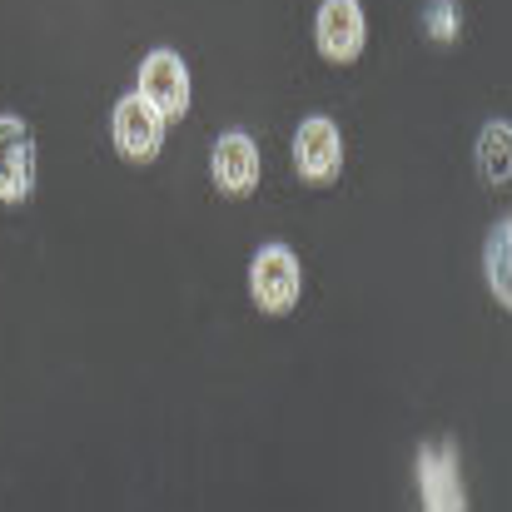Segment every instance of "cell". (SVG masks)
<instances>
[{"label":"cell","mask_w":512,"mask_h":512,"mask_svg":"<svg viewBox=\"0 0 512 512\" xmlns=\"http://www.w3.org/2000/svg\"><path fill=\"white\" fill-rule=\"evenodd\" d=\"M299 284H304L299 259H294L284 244H269V249H259V254H254L249 289H254V304H259L264 314H284V309H294Z\"/></svg>","instance_id":"6da1fadb"},{"label":"cell","mask_w":512,"mask_h":512,"mask_svg":"<svg viewBox=\"0 0 512 512\" xmlns=\"http://www.w3.org/2000/svg\"><path fill=\"white\" fill-rule=\"evenodd\" d=\"M160 140H165V115L145 95H130L115 105V145L125 160H155Z\"/></svg>","instance_id":"7a4b0ae2"},{"label":"cell","mask_w":512,"mask_h":512,"mask_svg":"<svg viewBox=\"0 0 512 512\" xmlns=\"http://www.w3.org/2000/svg\"><path fill=\"white\" fill-rule=\"evenodd\" d=\"M35 184V145L15 115H0V204H20Z\"/></svg>","instance_id":"3957f363"},{"label":"cell","mask_w":512,"mask_h":512,"mask_svg":"<svg viewBox=\"0 0 512 512\" xmlns=\"http://www.w3.org/2000/svg\"><path fill=\"white\" fill-rule=\"evenodd\" d=\"M140 95L165 115L179 120L189 110V75H184V60L174 50H155L145 65H140Z\"/></svg>","instance_id":"277c9868"},{"label":"cell","mask_w":512,"mask_h":512,"mask_svg":"<svg viewBox=\"0 0 512 512\" xmlns=\"http://www.w3.org/2000/svg\"><path fill=\"white\" fill-rule=\"evenodd\" d=\"M294 160H299V174L314 179V184H329L343 165V140L334 120H304L299 135H294Z\"/></svg>","instance_id":"5b68a950"},{"label":"cell","mask_w":512,"mask_h":512,"mask_svg":"<svg viewBox=\"0 0 512 512\" xmlns=\"http://www.w3.org/2000/svg\"><path fill=\"white\" fill-rule=\"evenodd\" d=\"M319 50L329 60H339V65H348L363 50V10H358V0H324V10H319Z\"/></svg>","instance_id":"8992f818"},{"label":"cell","mask_w":512,"mask_h":512,"mask_svg":"<svg viewBox=\"0 0 512 512\" xmlns=\"http://www.w3.org/2000/svg\"><path fill=\"white\" fill-rule=\"evenodd\" d=\"M214 184L224 194H249L259 184V150L249 135H224L214 145Z\"/></svg>","instance_id":"52a82bcc"},{"label":"cell","mask_w":512,"mask_h":512,"mask_svg":"<svg viewBox=\"0 0 512 512\" xmlns=\"http://www.w3.org/2000/svg\"><path fill=\"white\" fill-rule=\"evenodd\" d=\"M418 483H423L428 508H438V512L463 508V488H458V468H453V453L448 448H433V453L418 458Z\"/></svg>","instance_id":"ba28073f"},{"label":"cell","mask_w":512,"mask_h":512,"mask_svg":"<svg viewBox=\"0 0 512 512\" xmlns=\"http://www.w3.org/2000/svg\"><path fill=\"white\" fill-rule=\"evenodd\" d=\"M478 170H483V179H493V184H503V179H508V125H503V120L483 130Z\"/></svg>","instance_id":"9c48e42d"},{"label":"cell","mask_w":512,"mask_h":512,"mask_svg":"<svg viewBox=\"0 0 512 512\" xmlns=\"http://www.w3.org/2000/svg\"><path fill=\"white\" fill-rule=\"evenodd\" d=\"M508 239L512 229L508 224H498L493 234H488V284H493V294H498V304H512V284H508Z\"/></svg>","instance_id":"30bf717a"},{"label":"cell","mask_w":512,"mask_h":512,"mask_svg":"<svg viewBox=\"0 0 512 512\" xmlns=\"http://www.w3.org/2000/svg\"><path fill=\"white\" fill-rule=\"evenodd\" d=\"M433 15H438V20H433V35H438V40H448V35H453V5H448V0H438V5H433Z\"/></svg>","instance_id":"8fae6325"}]
</instances>
